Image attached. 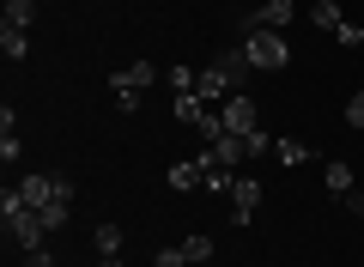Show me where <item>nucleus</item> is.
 <instances>
[{
	"mask_svg": "<svg viewBox=\"0 0 364 267\" xmlns=\"http://www.w3.org/2000/svg\"><path fill=\"white\" fill-rule=\"evenodd\" d=\"M25 267H55V255L49 249H25Z\"/></svg>",
	"mask_w": 364,
	"mask_h": 267,
	"instance_id": "nucleus-27",
	"label": "nucleus"
},
{
	"mask_svg": "<svg viewBox=\"0 0 364 267\" xmlns=\"http://www.w3.org/2000/svg\"><path fill=\"white\" fill-rule=\"evenodd\" d=\"M322 189L334 194V201L352 194V164H346V158H328V164H322Z\"/></svg>",
	"mask_w": 364,
	"mask_h": 267,
	"instance_id": "nucleus-9",
	"label": "nucleus"
},
{
	"mask_svg": "<svg viewBox=\"0 0 364 267\" xmlns=\"http://www.w3.org/2000/svg\"><path fill=\"white\" fill-rule=\"evenodd\" d=\"M243 140H249V158H261V152H273V140H267V134H261V127H255V134H243Z\"/></svg>",
	"mask_w": 364,
	"mask_h": 267,
	"instance_id": "nucleus-25",
	"label": "nucleus"
},
{
	"mask_svg": "<svg viewBox=\"0 0 364 267\" xmlns=\"http://www.w3.org/2000/svg\"><path fill=\"white\" fill-rule=\"evenodd\" d=\"M182 255H188V261H213V237L207 231H188V237H182Z\"/></svg>",
	"mask_w": 364,
	"mask_h": 267,
	"instance_id": "nucleus-15",
	"label": "nucleus"
},
{
	"mask_svg": "<svg viewBox=\"0 0 364 267\" xmlns=\"http://www.w3.org/2000/svg\"><path fill=\"white\" fill-rule=\"evenodd\" d=\"M0 25H18V31H31L37 25V0H6V19Z\"/></svg>",
	"mask_w": 364,
	"mask_h": 267,
	"instance_id": "nucleus-13",
	"label": "nucleus"
},
{
	"mask_svg": "<svg viewBox=\"0 0 364 267\" xmlns=\"http://www.w3.org/2000/svg\"><path fill=\"white\" fill-rule=\"evenodd\" d=\"M152 79H158L152 61H134V67H122V73H109V85H134V91H146Z\"/></svg>",
	"mask_w": 364,
	"mask_h": 267,
	"instance_id": "nucleus-10",
	"label": "nucleus"
},
{
	"mask_svg": "<svg viewBox=\"0 0 364 267\" xmlns=\"http://www.w3.org/2000/svg\"><path fill=\"white\" fill-rule=\"evenodd\" d=\"M255 213H261V182H255V177H237V189H231V219H237V225H249Z\"/></svg>",
	"mask_w": 364,
	"mask_h": 267,
	"instance_id": "nucleus-6",
	"label": "nucleus"
},
{
	"mask_svg": "<svg viewBox=\"0 0 364 267\" xmlns=\"http://www.w3.org/2000/svg\"><path fill=\"white\" fill-rule=\"evenodd\" d=\"M340 206H346L352 219H364V189H352V194H346V201H340Z\"/></svg>",
	"mask_w": 364,
	"mask_h": 267,
	"instance_id": "nucleus-26",
	"label": "nucleus"
},
{
	"mask_svg": "<svg viewBox=\"0 0 364 267\" xmlns=\"http://www.w3.org/2000/svg\"><path fill=\"white\" fill-rule=\"evenodd\" d=\"M195 91H200V103H225V98H237V85L225 79V67H219V61H207V67H200Z\"/></svg>",
	"mask_w": 364,
	"mask_h": 267,
	"instance_id": "nucleus-5",
	"label": "nucleus"
},
{
	"mask_svg": "<svg viewBox=\"0 0 364 267\" xmlns=\"http://www.w3.org/2000/svg\"><path fill=\"white\" fill-rule=\"evenodd\" d=\"M200 115H207V103H200V91H182V98H176V122L200 127Z\"/></svg>",
	"mask_w": 364,
	"mask_h": 267,
	"instance_id": "nucleus-14",
	"label": "nucleus"
},
{
	"mask_svg": "<svg viewBox=\"0 0 364 267\" xmlns=\"http://www.w3.org/2000/svg\"><path fill=\"white\" fill-rule=\"evenodd\" d=\"M152 267H188V255H182V243H170V249L152 255Z\"/></svg>",
	"mask_w": 364,
	"mask_h": 267,
	"instance_id": "nucleus-21",
	"label": "nucleus"
},
{
	"mask_svg": "<svg viewBox=\"0 0 364 267\" xmlns=\"http://www.w3.org/2000/svg\"><path fill=\"white\" fill-rule=\"evenodd\" d=\"M67 206H73V201H49V206H37L43 231H67Z\"/></svg>",
	"mask_w": 364,
	"mask_h": 267,
	"instance_id": "nucleus-17",
	"label": "nucleus"
},
{
	"mask_svg": "<svg viewBox=\"0 0 364 267\" xmlns=\"http://www.w3.org/2000/svg\"><path fill=\"white\" fill-rule=\"evenodd\" d=\"M213 61L225 67V79H231L237 91H243L249 79H255V61H249V55H243V43H237V49H219V55H213Z\"/></svg>",
	"mask_w": 364,
	"mask_h": 267,
	"instance_id": "nucleus-7",
	"label": "nucleus"
},
{
	"mask_svg": "<svg viewBox=\"0 0 364 267\" xmlns=\"http://www.w3.org/2000/svg\"><path fill=\"white\" fill-rule=\"evenodd\" d=\"M291 19H298V0H261L255 19H249V31H286Z\"/></svg>",
	"mask_w": 364,
	"mask_h": 267,
	"instance_id": "nucleus-3",
	"label": "nucleus"
},
{
	"mask_svg": "<svg viewBox=\"0 0 364 267\" xmlns=\"http://www.w3.org/2000/svg\"><path fill=\"white\" fill-rule=\"evenodd\" d=\"M334 43H340V49H364V25L340 19V25H334Z\"/></svg>",
	"mask_w": 364,
	"mask_h": 267,
	"instance_id": "nucleus-20",
	"label": "nucleus"
},
{
	"mask_svg": "<svg viewBox=\"0 0 364 267\" xmlns=\"http://www.w3.org/2000/svg\"><path fill=\"white\" fill-rule=\"evenodd\" d=\"M243 55L261 67V73H279V67L291 61V43L279 37V31H249V37H243Z\"/></svg>",
	"mask_w": 364,
	"mask_h": 267,
	"instance_id": "nucleus-1",
	"label": "nucleus"
},
{
	"mask_svg": "<svg viewBox=\"0 0 364 267\" xmlns=\"http://www.w3.org/2000/svg\"><path fill=\"white\" fill-rule=\"evenodd\" d=\"M164 182H170L176 194H195V189H200V158H176V164L164 170Z\"/></svg>",
	"mask_w": 364,
	"mask_h": 267,
	"instance_id": "nucleus-8",
	"label": "nucleus"
},
{
	"mask_svg": "<svg viewBox=\"0 0 364 267\" xmlns=\"http://www.w3.org/2000/svg\"><path fill=\"white\" fill-rule=\"evenodd\" d=\"M195 79H200L195 67H182V61H176V67H170V73H164V85H170V91H176V98H182V91H195Z\"/></svg>",
	"mask_w": 364,
	"mask_h": 267,
	"instance_id": "nucleus-19",
	"label": "nucleus"
},
{
	"mask_svg": "<svg viewBox=\"0 0 364 267\" xmlns=\"http://www.w3.org/2000/svg\"><path fill=\"white\" fill-rule=\"evenodd\" d=\"M91 243H97V261H109V255H122L128 231H122V225H97V231H91Z\"/></svg>",
	"mask_w": 364,
	"mask_h": 267,
	"instance_id": "nucleus-11",
	"label": "nucleus"
},
{
	"mask_svg": "<svg viewBox=\"0 0 364 267\" xmlns=\"http://www.w3.org/2000/svg\"><path fill=\"white\" fill-rule=\"evenodd\" d=\"M346 127H358V134H364V91H352V103H346Z\"/></svg>",
	"mask_w": 364,
	"mask_h": 267,
	"instance_id": "nucleus-23",
	"label": "nucleus"
},
{
	"mask_svg": "<svg viewBox=\"0 0 364 267\" xmlns=\"http://www.w3.org/2000/svg\"><path fill=\"white\" fill-rule=\"evenodd\" d=\"M0 55H6V61H25L31 55V37L18 25H0Z\"/></svg>",
	"mask_w": 364,
	"mask_h": 267,
	"instance_id": "nucleus-12",
	"label": "nucleus"
},
{
	"mask_svg": "<svg viewBox=\"0 0 364 267\" xmlns=\"http://www.w3.org/2000/svg\"><path fill=\"white\" fill-rule=\"evenodd\" d=\"M18 152H25V140H18V134H0V158H6V164H13Z\"/></svg>",
	"mask_w": 364,
	"mask_h": 267,
	"instance_id": "nucleus-24",
	"label": "nucleus"
},
{
	"mask_svg": "<svg viewBox=\"0 0 364 267\" xmlns=\"http://www.w3.org/2000/svg\"><path fill=\"white\" fill-rule=\"evenodd\" d=\"M219 115H225V127H231V134H255V98H249V91L225 98V103H219Z\"/></svg>",
	"mask_w": 364,
	"mask_h": 267,
	"instance_id": "nucleus-4",
	"label": "nucleus"
},
{
	"mask_svg": "<svg viewBox=\"0 0 364 267\" xmlns=\"http://www.w3.org/2000/svg\"><path fill=\"white\" fill-rule=\"evenodd\" d=\"M6 231H13L18 249H43V243H49V231H43L37 206H18V213H6Z\"/></svg>",
	"mask_w": 364,
	"mask_h": 267,
	"instance_id": "nucleus-2",
	"label": "nucleus"
},
{
	"mask_svg": "<svg viewBox=\"0 0 364 267\" xmlns=\"http://www.w3.org/2000/svg\"><path fill=\"white\" fill-rule=\"evenodd\" d=\"M340 19H346V13H340L334 0H316V6H310V25H316V31H334Z\"/></svg>",
	"mask_w": 364,
	"mask_h": 267,
	"instance_id": "nucleus-16",
	"label": "nucleus"
},
{
	"mask_svg": "<svg viewBox=\"0 0 364 267\" xmlns=\"http://www.w3.org/2000/svg\"><path fill=\"white\" fill-rule=\"evenodd\" d=\"M116 110L134 115V110H140V91H134V85H116Z\"/></svg>",
	"mask_w": 364,
	"mask_h": 267,
	"instance_id": "nucleus-22",
	"label": "nucleus"
},
{
	"mask_svg": "<svg viewBox=\"0 0 364 267\" xmlns=\"http://www.w3.org/2000/svg\"><path fill=\"white\" fill-rule=\"evenodd\" d=\"M273 158H279V164H304L310 146H304V140H273Z\"/></svg>",
	"mask_w": 364,
	"mask_h": 267,
	"instance_id": "nucleus-18",
	"label": "nucleus"
}]
</instances>
